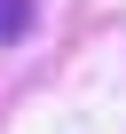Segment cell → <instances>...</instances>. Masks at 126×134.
<instances>
[{"label": "cell", "instance_id": "1", "mask_svg": "<svg viewBox=\"0 0 126 134\" xmlns=\"http://www.w3.org/2000/svg\"><path fill=\"white\" fill-rule=\"evenodd\" d=\"M32 32V0H0V47Z\"/></svg>", "mask_w": 126, "mask_h": 134}]
</instances>
